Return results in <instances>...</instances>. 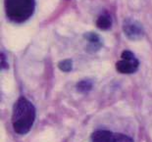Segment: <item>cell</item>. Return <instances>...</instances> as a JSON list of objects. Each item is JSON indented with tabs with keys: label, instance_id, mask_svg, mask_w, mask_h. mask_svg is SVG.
Instances as JSON below:
<instances>
[{
	"label": "cell",
	"instance_id": "2",
	"mask_svg": "<svg viewBox=\"0 0 152 142\" xmlns=\"http://www.w3.org/2000/svg\"><path fill=\"white\" fill-rule=\"evenodd\" d=\"M35 10V0H4L6 18L14 24H23L31 18Z\"/></svg>",
	"mask_w": 152,
	"mask_h": 142
},
{
	"label": "cell",
	"instance_id": "7",
	"mask_svg": "<svg viewBox=\"0 0 152 142\" xmlns=\"http://www.w3.org/2000/svg\"><path fill=\"white\" fill-rule=\"evenodd\" d=\"M96 27L101 31H108L112 27V17L108 12L101 13L97 20H96Z\"/></svg>",
	"mask_w": 152,
	"mask_h": 142
},
{
	"label": "cell",
	"instance_id": "4",
	"mask_svg": "<svg viewBox=\"0 0 152 142\" xmlns=\"http://www.w3.org/2000/svg\"><path fill=\"white\" fill-rule=\"evenodd\" d=\"M123 31L130 40H140L144 36L143 25L138 21L127 18L123 23Z\"/></svg>",
	"mask_w": 152,
	"mask_h": 142
},
{
	"label": "cell",
	"instance_id": "1",
	"mask_svg": "<svg viewBox=\"0 0 152 142\" xmlns=\"http://www.w3.org/2000/svg\"><path fill=\"white\" fill-rule=\"evenodd\" d=\"M35 108L30 100L21 96L13 106L12 127L17 134L24 135L30 132L35 121Z\"/></svg>",
	"mask_w": 152,
	"mask_h": 142
},
{
	"label": "cell",
	"instance_id": "5",
	"mask_svg": "<svg viewBox=\"0 0 152 142\" xmlns=\"http://www.w3.org/2000/svg\"><path fill=\"white\" fill-rule=\"evenodd\" d=\"M85 39L87 42V46H86V50L88 51L89 53H95L101 49L102 47V40L100 38L99 35L96 33H85Z\"/></svg>",
	"mask_w": 152,
	"mask_h": 142
},
{
	"label": "cell",
	"instance_id": "9",
	"mask_svg": "<svg viewBox=\"0 0 152 142\" xmlns=\"http://www.w3.org/2000/svg\"><path fill=\"white\" fill-rule=\"evenodd\" d=\"M58 68L62 71V72L65 73H69L72 71L73 69V62L72 60L70 59H66V60H62L58 63Z\"/></svg>",
	"mask_w": 152,
	"mask_h": 142
},
{
	"label": "cell",
	"instance_id": "10",
	"mask_svg": "<svg viewBox=\"0 0 152 142\" xmlns=\"http://www.w3.org/2000/svg\"><path fill=\"white\" fill-rule=\"evenodd\" d=\"M111 142H134L132 137L122 133H113Z\"/></svg>",
	"mask_w": 152,
	"mask_h": 142
},
{
	"label": "cell",
	"instance_id": "8",
	"mask_svg": "<svg viewBox=\"0 0 152 142\" xmlns=\"http://www.w3.org/2000/svg\"><path fill=\"white\" fill-rule=\"evenodd\" d=\"M93 82L91 79H83L77 83V90L80 93H87L92 89Z\"/></svg>",
	"mask_w": 152,
	"mask_h": 142
},
{
	"label": "cell",
	"instance_id": "6",
	"mask_svg": "<svg viewBox=\"0 0 152 142\" xmlns=\"http://www.w3.org/2000/svg\"><path fill=\"white\" fill-rule=\"evenodd\" d=\"M113 133L114 132L106 130H95L90 136V140L91 142H111Z\"/></svg>",
	"mask_w": 152,
	"mask_h": 142
},
{
	"label": "cell",
	"instance_id": "11",
	"mask_svg": "<svg viewBox=\"0 0 152 142\" xmlns=\"http://www.w3.org/2000/svg\"><path fill=\"white\" fill-rule=\"evenodd\" d=\"M9 68V64L7 62V58H6V55L4 53H1V69L2 70H6Z\"/></svg>",
	"mask_w": 152,
	"mask_h": 142
},
{
	"label": "cell",
	"instance_id": "3",
	"mask_svg": "<svg viewBox=\"0 0 152 142\" xmlns=\"http://www.w3.org/2000/svg\"><path fill=\"white\" fill-rule=\"evenodd\" d=\"M140 67V61L130 50L123 51L121 54V60L116 63V70L120 74L131 75L137 71Z\"/></svg>",
	"mask_w": 152,
	"mask_h": 142
}]
</instances>
